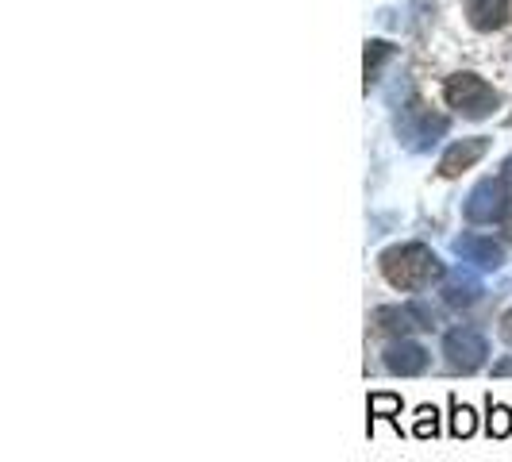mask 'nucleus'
I'll return each mask as SVG.
<instances>
[{
	"mask_svg": "<svg viewBox=\"0 0 512 462\" xmlns=\"http://www.w3.org/2000/svg\"><path fill=\"white\" fill-rule=\"evenodd\" d=\"M397 135H401V143L409 151H432L447 135V120L432 116V108H424L420 101H409L397 112Z\"/></svg>",
	"mask_w": 512,
	"mask_h": 462,
	"instance_id": "nucleus-3",
	"label": "nucleus"
},
{
	"mask_svg": "<svg viewBox=\"0 0 512 462\" xmlns=\"http://www.w3.org/2000/svg\"><path fill=\"white\" fill-rule=\"evenodd\" d=\"M428 362H432V355H428L420 343H412V339H401V343H393V347L385 351V370H389V374H401V378L424 374Z\"/></svg>",
	"mask_w": 512,
	"mask_h": 462,
	"instance_id": "nucleus-8",
	"label": "nucleus"
},
{
	"mask_svg": "<svg viewBox=\"0 0 512 462\" xmlns=\"http://www.w3.org/2000/svg\"><path fill=\"white\" fill-rule=\"evenodd\" d=\"M374 324L382 328V332H389V335H405L409 332H416V328H424V332H432L436 328V316L428 312L424 305H385V308H378L374 312Z\"/></svg>",
	"mask_w": 512,
	"mask_h": 462,
	"instance_id": "nucleus-6",
	"label": "nucleus"
},
{
	"mask_svg": "<svg viewBox=\"0 0 512 462\" xmlns=\"http://www.w3.org/2000/svg\"><path fill=\"white\" fill-rule=\"evenodd\" d=\"M501 228H505V235L512 239V201H509V208H505V216H501Z\"/></svg>",
	"mask_w": 512,
	"mask_h": 462,
	"instance_id": "nucleus-19",
	"label": "nucleus"
},
{
	"mask_svg": "<svg viewBox=\"0 0 512 462\" xmlns=\"http://www.w3.org/2000/svg\"><path fill=\"white\" fill-rule=\"evenodd\" d=\"M486 432L493 439H505L512 436V409L509 405H493V397H489V420H486Z\"/></svg>",
	"mask_w": 512,
	"mask_h": 462,
	"instance_id": "nucleus-12",
	"label": "nucleus"
},
{
	"mask_svg": "<svg viewBox=\"0 0 512 462\" xmlns=\"http://www.w3.org/2000/svg\"><path fill=\"white\" fill-rule=\"evenodd\" d=\"M474 428H478V420H474V409L470 405H459V401H451V436H474Z\"/></svg>",
	"mask_w": 512,
	"mask_h": 462,
	"instance_id": "nucleus-14",
	"label": "nucleus"
},
{
	"mask_svg": "<svg viewBox=\"0 0 512 462\" xmlns=\"http://www.w3.org/2000/svg\"><path fill=\"white\" fill-rule=\"evenodd\" d=\"M505 208H509V189H505V181L486 178V181H478V185L470 189V197H466V220H470V224H493V220L505 216Z\"/></svg>",
	"mask_w": 512,
	"mask_h": 462,
	"instance_id": "nucleus-5",
	"label": "nucleus"
},
{
	"mask_svg": "<svg viewBox=\"0 0 512 462\" xmlns=\"http://www.w3.org/2000/svg\"><path fill=\"white\" fill-rule=\"evenodd\" d=\"M420 439H432L439 436V412L432 409V405H424V409L416 412V428H412Z\"/></svg>",
	"mask_w": 512,
	"mask_h": 462,
	"instance_id": "nucleus-16",
	"label": "nucleus"
},
{
	"mask_svg": "<svg viewBox=\"0 0 512 462\" xmlns=\"http://www.w3.org/2000/svg\"><path fill=\"white\" fill-rule=\"evenodd\" d=\"M505 178L512 181V154H509V162H505Z\"/></svg>",
	"mask_w": 512,
	"mask_h": 462,
	"instance_id": "nucleus-20",
	"label": "nucleus"
},
{
	"mask_svg": "<svg viewBox=\"0 0 512 462\" xmlns=\"http://www.w3.org/2000/svg\"><path fill=\"white\" fill-rule=\"evenodd\" d=\"M501 335H505V343H512V308L501 316Z\"/></svg>",
	"mask_w": 512,
	"mask_h": 462,
	"instance_id": "nucleus-18",
	"label": "nucleus"
},
{
	"mask_svg": "<svg viewBox=\"0 0 512 462\" xmlns=\"http://www.w3.org/2000/svg\"><path fill=\"white\" fill-rule=\"evenodd\" d=\"M370 420L374 416H382V420H393L397 412H401V397H393V393H370Z\"/></svg>",
	"mask_w": 512,
	"mask_h": 462,
	"instance_id": "nucleus-15",
	"label": "nucleus"
},
{
	"mask_svg": "<svg viewBox=\"0 0 512 462\" xmlns=\"http://www.w3.org/2000/svg\"><path fill=\"white\" fill-rule=\"evenodd\" d=\"M443 101L451 104L455 112H462L466 120H486L497 108V93L478 74H455L447 77V85H443Z\"/></svg>",
	"mask_w": 512,
	"mask_h": 462,
	"instance_id": "nucleus-2",
	"label": "nucleus"
},
{
	"mask_svg": "<svg viewBox=\"0 0 512 462\" xmlns=\"http://www.w3.org/2000/svg\"><path fill=\"white\" fill-rule=\"evenodd\" d=\"M389 54H393V47L382 43V39H370L366 43V89H370V81H378V70H382V62Z\"/></svg>",
	"mask_w": 512,
	"mask_h": 462,
	"instance_id": "nucleus-13",
	"label": "nucleus"
},
{
	"mask_svg": "<svg viewBox=\"0 0 512 462\" xmlns=\"http://www.w3.org/2000/svg\"><path fill=\"white\" fill-rule=\"evenodd\" d=\"M439 293H443V301H447L451 308H470L482 293H486V289H482V282H478L474 274L455 270V274H447V278H443V289H439Z\"/></svg>",
	"mask_w": 512,
	"mask_h": 462,
	"instance_id": "nucleus-10",
	"label": "nucleus"
},
{
	"mask_svg": "<svg viewBox=\"0 0 512 462\" xmlns=\"http://www.w3.org/2000/svg\"><path fill=\"white\" fill-rule=\"evenodd\" d=\"M443 355L451 362V370L474 374L478 366H486L489 343L478 328H455V332H447V339H443Z\"/></svg>",
	"mask_w": 512,
	"mask_h": 462,
	"instance_id": "nucleus-4",
	"label": "nucleus"
},
{
	"mask_svg": "<svg viewBox=\"0 0 512 462\" xmlns=\"http://www.w3.org/2000/svg\"><path fill=\"white\" fill-rule=\"evenodd\" d=\"M382 274L393 289L416 293V289H428L443 278V262L424 243H401V247H389L382 255Z\"/></svg>",
	"mask_w": 512,
	"mask_h": 462,
	"instance_id": "nucleus-1",
	"label": "nucleus"
},
{
	"mask_svg": "<svg viewBox=\"0 0 512 462\" xmlns=\"http://www.w3.org/2000/svg\"><path fill=\"white\" fill-rule=\"evenodd\" d=\"M493 374H497V378H509V374H512V359L493 362Z\"/></svg>",
	"mask_w": 512,
	"mask_h": 462,
	"instance_id": "nucleus-17",
	"label": "nucleus"
},
{
	"mask_svg": "<svg viewBox=\"0 0 512 462\" xmlns=\"http://www.w3.org/2000/svg\"><path fill=\"white\" fill-rule=\"evenodd\" d=\"M455 255L462 262H470V266H478V270H501L505 266V247L486 239V235H459L455 239Z\"/></svg>",
	"mask_w": 512,
	"mask_h": 462,
	"instance_id": "nucleus-7",
	"label": "nucleus"
},
{
	"mask_svg": "<svg viewBox=\"0 0 512 462\" xmlns=\"http://www.w3.org/2000/svg\"><path fill=\"white\" fill-rule=\"evenodd\" d=\"M489 151V139L486 135H474V139H462V143H455L451 151L439 158V178H459L462 170H470L482 154Z\"/></svg>",
	"mask_w": 512,
	"mask_h": 462,
	"instance_id": "nucleus-9",
	"label": "nucleus"
},
{
	"mask_svg": "<svg viewBox=\"0 0 512 462\" xmlns=\"http://www.w3.org/2000/svg\"><path fill=\"white\" fill-rule=\"evenodd\" d=\"M466 16L474 31H501L509 24V0H466Z\"/></svg>",
	"mask_w": 512,
	"mask_h": 462,
	"instance_id": "nucleus-11",
	"label": "nucleus"
}]
</instances>
